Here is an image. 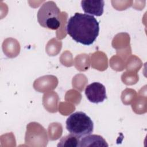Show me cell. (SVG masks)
I'll use <instances>...</instances> for the list:
<instances>
[{
	"label": "cell",
	"mask_w": 147,
	"mask_h": 147,
	"mask_svg": "<svg viewBox=\"0 0 147 147\" xmlns=\"http://www.w3.org/2000/svg\"><path fill=\"white\" fill-rule=\"evenodd\" d=\"M67 32L77 42L85 45L94 43L99 35V24L92 16L76 13L67 22Z\"/></svg>",
	"instance_id": "1"
},
{
	"label": "cell",
	"mask_w": 147,
	"mask_h": 147,
	"mask_svg": "<svg viewBox=\"0 0 147 147\" xmlns=\"http://www.w3.org/2000/svg\"><path fill=\"white\" fill-rule=\"evenodd\" d=\"M66 129L70 134L80 138L92 133L94 124L91 118L86 113L76 111L67 119Z\"/></svg>",
	"instance_id": "2"
},
{
	"label": "cell",
	"mask_w": 147,
	"mask_h": 147,
	"mask_svg": "<svg viewBox=\"0 0 147 147\" xmlns=\"http://www.w3.org/2000/svg\"><path fill=\"white\" fill-rule=\"evenodd\" d=\"M60 10L55 2L47 1L42 5L38 11V22L44 28L56 30L60 26Z\"/></svg>",
	"instance_id": "3"
},
{
	"label": "cell",
	"mask_w": 147,
	"mask_h": 147,
	"mask_svg": "<svg viewBox=\"0 0 147 147\" xmlns=\"http://www.w3.org/2000/svg\"><path fill=\"white\" fill-rule=\"evenodd\" d=\"M85 95L87 99L94 103L103 102L107 98L106 88L99 82H93L87 86Z\"/></svg>",
	"instance_id": "4"
},
{
	"label": "cell",
	"mask_w": 147,
	"mask_h": 147,
	"mask_svg": "<svg viewBox=\"0 0 147 147\" xmlns=\"http://www.w3.org/2000/svg\"><path fill=\"white\" fill-rule=\"evenodd\" d=\"M104 6L105 2L102 0H83L81 1V6L84 13L92 16H102L103 13Z\"/></svg>",
	"instance_id": "5"
},
{
	"label": "cell",
	"mask_w": 147,
	"mask_h": 147,
	"mask_svg": "<svg viewBox=\"0 0 147 147\" xmlns=\"http://www.w3.org/2000/svg\"><path fill=\"white\" fill-rule=\"evenodd\" d=\"M106 140L99 135L90 134L80 140L79 147L85 146H108Z\"/></svg>",
	"instance_id": "6"
},
{
	"label": "cell",
	"mask_w": 147,
	"mask_h": 147,
	"mask_svg": "<svg viewBox=\"0 0 147 147\" xmlns=\"http://www.w3.org/2000/svg\"><path fill=\"white\" fill-rule=\"evenodd\" d=\"M80 138L74 134H70L69 135L63 137L59 141L57 146L58 147H78L79 146Z\"/></svg>",
	"instance_id": "7"
}]
</instances>
